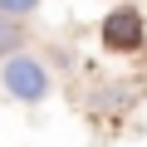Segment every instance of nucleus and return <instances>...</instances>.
I'll list each match as a JSON object with an SVG mask.
<instances>
[{
    "label": "nucleus",
    "mask_w": 147,
    "mask_h": 147,
    "mask_svg": "<svg viewBox=\"0 0 147 147\" xmlns=\"http://www.w3.org/2000/svg\"><path fill=\"white\" fill-rule=\"evenodd\" d=\"M0 88H5L10 98H20V103H39L49 93V69L34 54H15V59L0 64Z\"/></svg>",
    "instance_id": "f257e3e1"
},
{
    "label": "nucleus",
    "mask_w": 147,
    "mask_h": 147,
    "mask_svg": "<svg viewBox=\"0 0 147 147\" xmlns=\"http://www.w3.org/2000/svg\"><path fill=\"white\" fill-rule=\"evenodd\" d=\"M142 34H147V25H142V10H137V5H118V10H108L103 25H98V39H103V49H113V54H132V49L142 44Z\"/></svg>",
    "instance_id": "f03ea898"
},
{
    "label": "nucleus",
    "mask_w": 147,
    "mask_h": 147,
    "mask_svg": "<svg viewBox=\"0 0 147 147\" xmlns=\"http://www.w3.org/2000/svg\"><path fill=\"white\" fill-rule=\"evenodd\" d=\"M15 49H20V25L0 15V54H5V59H15Z\"/></svg>",
    "instance_id": "7ed1b4c3"
},
{
    "label": "nucleus",
    "mask_w": 147,
    "mask_h": 147,
    "mask_svg": "<svg viewBox=\"0 0 147 147\" xmlns=\"http://www.w3.org/2000/svg\"><path fill=\"white\" fill-rule=\"evenodd\" d=\"M34 5L39 0H0V15L5 20H25V15H34Z\"/></svg>",
    "instance_id": "20e7f679"
}]
</instances>
